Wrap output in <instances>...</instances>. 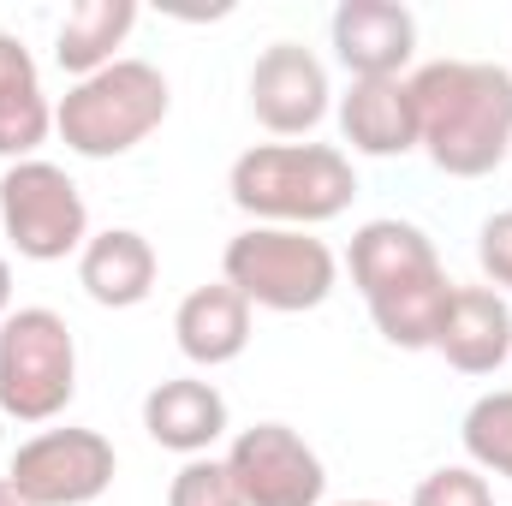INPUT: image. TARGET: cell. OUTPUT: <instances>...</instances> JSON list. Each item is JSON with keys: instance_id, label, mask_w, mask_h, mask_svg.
I'll list each match as a JSON object with an SVG mask.
<instances>
[{"instance_id": "cell-13", "label": "cell", "mask_w": 512, "mask_h": 506, "mask_svg": "<svg viewBox=\"0 0 512 506\" xmlns=\"http://www.w3.org/2000/svg\"><path fill=\"white\" fill-rule=\"evenodd\" d=\"M435 352L459 376H495L501 364H512V304L495 286H453Z\"/></svg>"}, {"instance_id": "cell-7", "label": "cell", "mask_w": 512, "mask_h": 506, "mask_svg": "<svg viewBox=\"0 0 512 506\" xmlns=\"http://www.w3.org/2000/svg\"><path fill=\"white\" fill-rule=\"evenodd\" d=\"M0 233L24 262H66L90 245V209L66 167L12 161L0 173Z\"/></svg>"}, {"instance_id": "cell-26", "label": "cell", "mask_w": 512, "mask_h": 506, "mask_svg": "<svg viewBox=\"0 0 512 506\" xmlns=\"http://www.w3.org/2000/svg\"><path fill=\"white\" fill-rule=\"evenodd\" d=\"M0 441H6V417H0Z\"/></svg>"}, {"instance_id": "cell-8", "label": "cell", "mask_w": 512, "mask_h": 506, "mask_svg": "<svg viewBox=\"0 0 512 506\" xmlns=\"http://www.w3.org/2000/svg\"><path fill=\"white\" fill-rule=\"evenodd\" d=\"M114 471H120L114 441L102 429L66 423V429L30 435L6 465V483L30 506H90L114 489Z\"/></svg>"}, {"instance_id": "cell-12", "label": "cell", "mask_w": 512, "mask_h": 506, "mask_svg": "<svg viewBox=\"0 0 512 506\" xmlns=\"http://www.w3.org/2000/svg\"><path fill=\"white\" fill-rule=\"evenodd\" d=\"M227 429H233V411H227V393L215 381L173 376L143 393V435L179 459H203Z\"/></svg>"}, {"instance_id": "cell-24", "label": "cell", "mask_w": 512, "mask_h": 506, "mask_svg": "<svg viewBox=\"0 0 512 506\" xmlns=\"http://www.w3.org/2000/svg\"><path fill=\"white\" fill-rule=\"evenodd\" d=\"M0 506H30V501H18V489H12V483L0 477Z\"/></svg>"}, {"instance_id": "cell-1", "label": "cell", "mask_w": 512, "mask_h": 506, "mask_svg": "<svg viewBox=\"0 0 512 506\" xmlns=\"http://www.w3.org/2000/svg\"><path fill=\"white\" fill-rule=\"evenodd\" d=\"M417 149L447 179H489L512 155V72L495 60H429L411 78Z\"/></svg>"}, {"instance_id": "cell-15", "label": "cell", "mask_w": 512, "mask_h": 506, "mask_svg": "<svg viewBox=\"0 0 512 506\" xmlns=\"http://www.w3.org/2000/svg\"><path fill=\"white\" fill-rule=\"evenodd\" d=\"M173 340H179V352H185L197 370L239 364L245 346H251V304H245L227 280H209V286H197V292L179 298V310H173Z\"/></svg>"}, {"instance_id": "cell-3", "label": "cell", "mask_w": 512, "mask_h": 506, "mask_svg": "<svg viewBox=\"0 0 512 506\" xmlns=\"http://www.w3.org/2000/svg\"><path fill=\"white\" fill-rule=\"evenodd\" d=\"M233 209L251 215V227H322L352 209L358 173L352 155L334 143H256L227 173Z\"/></svg>"}, {"instance_id": "cell-23", "label": "cell", "mask_w": 512, "mask_h": 506, "mask_svg": "<svg viewBox=\"0 0 512 506\" xmlns=\"http://www.w3.org/2000/svg\"><path fill=\"white\" fill-rule=\"evenodd\" d=\"M12 316V262L0 256V322Z\"/></svg>"}, {"instance_id": "cell-18", "label": "cell", "mask_w": 512, "mask_h": 506, "mask_svg": "<svg viewBox=\"0 0 512 506\" xmlns=\"http://www.w3.org/2000/svg\"><path fill=\"white\" fill-rule=\"evenodd\" d=\"M131 30H137V0H78L60 18V30H54V60L78 84V78H90V72L120 60Z\"/></svg>"}, {"instance_id": "cell-16", "label": "cell", "mask_w": 512, "mask_h": 506, "mask_svg": "<svg viewBox=\"0 0 512 506\" xmlns=\"http://www.w3.org/2000/svg\"><path fill=\"white\" fill-rule=\"evenodd\" d=\"M155 245L137 233V227H108V233H90V245L78 251V286L90 292V304L102 310H137L149 292H155Z\"/></svg>"}, {"instance_id": "cell-21", "label": "cell", "mask_w": 512, "mask_h": 506, "mask_svg": "<svg viewBox=\"0 0 512 506\" xmlns=\"http://www.w3.org/2000/svg\"><path fill=\"white\" fill-rule=\"evenodd\" d=\"M411 506H495V495L477 465H441L411 489Z\"/></svg>"}, {"instance_id": "cell-20", "label": "cell", "mask_w": 512, "mask_h": 506, "mask_svg": "<svg viewBox=\"0 0 512 506\" xmlns=\"http://www.w3.org/2000/svg\"><path fill=\"white\" fill-rule=\"evenodd\" d=\"M167 506H245L239 501V483L227 471V459H185L179 477L167 483Z\"/></svg>"}, {"instance_id": "cell-22", "label": "cell", "mask_w": 512, "mask_h": 506, "mask_svg": "<svg viewBox=\"0 0 512 506\" xmlns=\"http://www.w3.org/2000/svg\"><path fill=\"white\" fill-rule=\"evenodd\" d=\"M477 262H483L489 286L507 298L512 292V209H495V215L477 227Z\"/></svg>"}, {"instance_id": "cell-10", "label": "cell", "mask_w": 512, "mask_h": 506, "mask_svg": "<svg viewBox=\"0 0 512 506\" xmlns=\"http://www.w3.org/2000/svg\"><path fill=\"white\" fill-rule=\"evenodd\" d=\"M251 114L274 137H310L334 108V84L328 66L304 48V42H268L251 66Z\"/></svg>"}, {"instance_id": "cell-25", "label": "cell", "mask_w": 512, "mask_h": 506, "mask_svg": "<svg viewBox=\"0 0 512 506\" xmlns=\"http://www.w3.org/2000/svg\"><path fill=\"white\" fill-rule=\"evenodd\" d=\"M334 506H387V501H334Z\"/></svg>"}, {"instance_id": "cell-14", "label": "cell", "mask_w": 512, "mask_h": 506, "mask_svg": "<svg viewBox=\"0 0 512 506\" xmlns=\"http://www.w3.org/2000/svg\"><path fill=\"white\" fill-rule=\"evenodd\" d=\"M334 114H340V137L352 143V155L393 161L417 149V102L405 78H352Z\"/></svg>"}, {"instance_id": "cell-17", "label": "cell", "mask_w": 512, "mask_h": 506, "mask_svg": "<svg viewBox=\"0 0 512 506\" xmlns=\"http://www.w3.org/2000/svg\"><path fill=\"white\" fill-rule=\"evenodd\" d=\"M54 131V102L42 90V72L30 60V48L0 30V161H36V149Z\"/></svg>"}, {"instance_id": "cell-4", "label": "cell", "mask_w": 512, "mask_h": 506, "mask_svg": "<svg viewBox=\"0 0 512 506\" xmlns=\"http://www.w3.org/2000/svg\"><path fill=\"white\" fill-rule=\"evenodd\" d=\"M173 108V90L161 78V66L149 60H114L90 78H78L60 102H54V131L72 155L84 161H114L131 155L149 131H161Z\"/></svg>"}, {"instance_id": "cell-5", "label": "cell", "mask_w": 512, "mask_h": 506, "mask_svg": "<svg viewBox=\"0 0 512 506\" xmlns=\"http://www.w3.org/2000/svg\"><path fill=\"white\" fill-rule=\"evenodd\" d=\"M221 280L251 310L304 316V310H322L334 298L340 256L328 251V239H316L304 227H245L221 251Z\"/></svg>"}, {"instance_id": "cell-11", "label": "cell", "mask_w": 512, "mask_h": 506, "mask_svg": "<svg viewBox=\"0 0 512 506\" xmlns=\"http://www.w3.org/2000/svg\"><path fill=\"white\" fill-rule=\"evenodd\" d=\"M328 42L352 78H405L417 54V18L399 0H340L328 18Z\"/></svg>"}, {"instance_id": "cell-19", "label": "cell", "mask_w": 512, "mask_h": 506, "mask_svg": "<svg viewBox=\"0 0 512 506\" xmlns=\"http://www.w3.org/2000/svg\"><path fill=\"white\" fill-rule=\"evenodd\" d=\"M459 441H465V459L483 477H507L512 483V387H495V393L471 399V411L459 423Z\"/></svg>"}, {"instance_id": "cell-6", "label": "cell", "mask_w": 512, "mask_h": 506, "mask_svg": "<svg viewBox=\"0 0 512 506\" xmlns=\"http://www.w3.org/2000/svg\"><path fill=\"white\" fill-rule=\"evenodd\" d=\"M78 393V340L60 310L24 304L0 322V417L54 423Z\"/></svg>"}, {"instance_id": "cell-9", "label": "cell", "mask_w": 512, "mask_h": 506, "mask_svg": "<svg viewBox=\"0 0 512 506\" xmlns=\"http://www.w3.org/2000/svg\"><path fill=\"white\" fill-rule=\"evenodd\" d=\"M227 471H233L245 506H322V495H328V471H322L316 447L286 423L239 429L227 447Z\"/></svg>"}, {"instance_id": "cell-2", "label": "cell", "mask_w": 512, "mask_h": 506, "mask_svg": "<svg viewBox=\"0 0 512 506\" xmlns=\"http://www.w3.org/2000/svg\"><path fill=\"white\" fill-rule=\"evenodd\" d=\"M346 268H352V286L364 292L370 322L387 346L435 352V334H441V316H447L459 280H447L435 239L417 221H399V215L364 221L352 233Z\"/></svg>"}]
</instances>
